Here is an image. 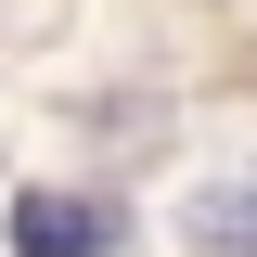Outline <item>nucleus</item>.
<instances>
[{
    "label": "nucleus",
    "instance_id": "f257e3e1",
    "mask_svg": "<svg viewBox=\"0 0 257 257\" xmlns=\"http://www.w3.org/2000/svg\"><path fill=\"white\" fill-rule=\"evenodd\" d=\"M13 244L26 257H103V206H77V193H13Z\"/></svg>",
    "mask_w": 257,
    "mask_h": 257
},
{
    "label": "nucleus",
    "instance_id": "f03ea898",
    "mask_svg": "<svg viewBox=\"0 0 257 257\" xmlns=\"http://www.w3.org/2000/svg\"><path fill=\"white\" fill-rule=\"evenodd\" d=\"M193 231H206V244H257V193H206Z\"/></svg>",
    "mask_w": 257,
    "mask_h": 257
}]
</instances>
